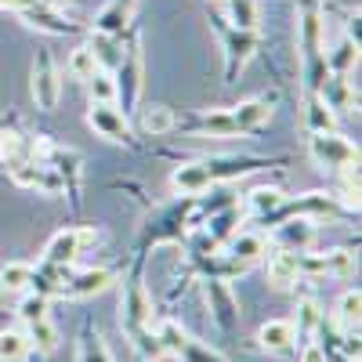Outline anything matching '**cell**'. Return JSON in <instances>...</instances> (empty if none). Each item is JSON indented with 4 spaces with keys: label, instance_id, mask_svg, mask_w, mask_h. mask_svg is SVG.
Returning <instances> with one entry per match:
<instances>
[{
    "label": "cell",
    "instance_id": "30bf717a",
    "mask_svg": "<svg viewBox=\"0 0 362 362\" xmlns=\"http://www.w3.org/2000/svg\"><path fill=\"white\" fill-rule=\"evenodd\" d=\"M312 239H315V228H312V218H290L283 225H276V243L279 250H308L312 247Z\"/></svg>",
    "mask_w": 362,
    "mask_h": 362
},
{
    "label": "cell",
    "instance_id": "f1b7e54d",
    "mask_svg": "<svg viewBox=\"0 0 362 362\" xmlns=\"http://www.w3.org/2000/svg\"><path fill=\"white\" fill-rule=\"evenodd\" d=\"M355 62H358V44H351V40H344L341 47H334L326 54V69H334L337 76H344Z\"/></svg>",
    "mask_w": 362,
    "mask_h": 362
},
{
    "label": "cell",
    "instance_id": "1f68e13d",
    "mask_svg": "<svg viewBox=\"0 0 362 362\" xmlns=\"http://www.w3.org/2000/svg\"><path fill=\"white\" fill-rule=\"evenodd\" d=\"M80 362H116L105 348V341L98 334H90V329H83V341H80Z\"/></svg>",
    "mask_w": 362,
    "mask_h": 362
},
{
    "label": "cell",
    "instance_id": "7402d4cb",
    "mask_svg": "<svg viewBox=\"0 0 362 362\" xmlns=\"http://www.w3.org/2000/svg\"><path fill=\"white\" fill-rule=\"evenodd\" d=\"M25 337H29V348H37V351H54L58 348V329H54L51 319L25 322Z\"/></svg>",
    "mask_w": 362,
    "mask_h": 362
},
{
    "label": "cell",
    "instance_id": "cb8c5ba5",
    "mask_svg": "<svg viewBox=\"0 0 362 362\" xmlns=\"http://www.w3.org/2000/svg\"><path fill=\"white\" fill-rule=\"evenodd\" d=\"M257 0H228V22L235 29H257Z\"/></svg>",
    "mask_w": 362,
    "mask_h": 362
},
{
    "label": "cell",
    "instance_id": "e575fe53",
    "mask_svg": "<svg viewBox=\"0 0 362 362\" xmlns=\"http://www.w3.org/2000/svg\"><path fill=\"white\" fill-rule=\"evenodd\" d=\"M300 362H329V358L319 341H308V344H300Z\"/></svg>",
    "mask_w": 362,
    "mask_h": 362
},
{
    "label": "cell",
    "instance_id": "3957f363",
    "mask_svg": "<svg viewBox=\"0 0 362 362\" xmlns=\"http://www.w3.org/2000/svg\"><path fill=\"white\" fill-rule=\"evenodd\" d=\"M109 286H112V272H109V268H83V272H73V276H66L54 297H66V300H83V297L105 293Z\"/></svg>",
    "mask_w": 362,
    "mask_h": 362
},
{
    "label": "cell",
    "instance_id": "52a82bcc",
    "mask_svg": "<svg viewBox=\"0 0 362 362\" xmlns=\"http://www.w3.org/2000/svg\"><path fill=\"white\" fill-rule=\"evenodd\" d=\"M206 300H210V312H214V322L221 329H232L239 322V300L225 279H206Z\"/></svg>",
    "mask_w": 362,
    "mask_h": 362
},
{
    "label": "cell",
    "instance_id": "5b68a950",
    "mask_svg": "<svg viewBox=\"0 0 362 362\" xmlns=\"http://www.w3.org/2000/svg\"><path fill=\"white\" fill-rule=\"evenodd\" d=\"M58 98H62V80H58L51 54L40 51L37 62H33V102L40 109H58Z\"/></svg>",
    "mask_w": 362,
    "mask_h": 362
},
{
    "label": "cell",
    "instance_id": "4316f807",
    "mask_svg": "<svg viewBox=\"0 0 362 362\" xmlns=\"http://www.w3.org/2000/svg\"><path fill=\"white\" fill-rule=\"evenodd\" d=\"M102 66H98V58H95V51L90 47H76L73 54H69V76L73 80H90Z\"/></svg>",
    "mask_w": 362,
    "mask_h": 362
},
{
    "label": "cell",
    "instance_id": "277c9868",
    "mask_svg": "<svg viewBox=\"0 0 362 362\" xmlns=\"http://www.w3.org/2000/svg\"><path fill=\"white\" fill-rule=\"evenodd\" d=\"M351 254L348 250H326V254H308V250H300V279H322V276H351Z\"/></svg>",
    "mask_w": 362,
    "mask_h": 362
},
{
    "label": "cell",
    "instance_id": "8fae6325",
    "mask_svg": "<svg viewBox=\"0 0 362 362\" xmlns=\"http://www.w3.org/2000/svg\"><path fill=\"white\" fill-rule=\"evenodd\" d=\"M214 181H210V170L206 163H185L170 174V189L181 192V196H203Z\"/></svg>",
    "mask_w": 362,
    "mask_h": 362
},
{
    "label": "cell",
    "instance_id": "4dcf8cb0",
    "mask_svg": "<svg viewBox=\"0 0 362 362\" xmlns=\"http://www.w3.org/2000/svg\"><path fill=\"white\" fill-rule=\"evenodd\" d=\"M210 170V181H228V177H243L254 170L250 160H214V163H206Z\"/></svg>",
    "mask_w": 362,
    "mask_h": 362
},
{
    "label": "cell",
    "instance_id": "ba28073f",
    "mask_svg": "<svg viewBox=\"0 0 362 362\" xmlns=\"http://www.w3.org/2000/svg\"><path fill=\"white\" fill-rule=\"evenodd\" d=\"M268 272V283L276 290H293L300 283V254L297 250H276L264 264Z\"/></svg>",
    "mask_w": 362,
    "mask_h": 362
},
{
    "label": "cell",
    "instance_id": "d4e9b609",
    "mask_svg": "<svg viewBox=\"0 0 362 362\" xmlns=\"http://www.w3.org/2000/svg\"><path fill=\"white\" fill-rule=\"evenodd\" d=\"M283 203H286V196H283L279 189H254V192H250V210H254V214H261L264 221L276 214Z\"/></svg>",
    "mask_w": 362,
    "mask_h": 362
},
{
    "label": "cell",
    "instance_id": "9c48e42d",
    "mask_svg": "<svg viewBox=\"0 0 362 362\" xmlns=\"http://www.w3.org/2000/svg\"><path fill=\"white\" fill-rule=\"evenodd\" d=\"M80 254H83V247H80V232H76V228H62V232H54V235H51V243L44 247V264L69 268Z\"/></svg>",
    "mask_w": 362,
    "mask_h": 362
},
{
    "label": "cell",
    "instance_id": "ffe728a7",
    "mask_svg": "<svg viewBox=\"0 0 362 362\" xmlns=\"http://www.w3.org/2000/svg\"><path fill=\"white\" fill-rule=\"evenodd\" d=\"M29 283H33V264L11 261V264L0 268V286H4L8 293H22V290H29Z\"/></svg>",
    "mask_w": 362,
    "mask_h": 362
},
{
    "label": "cell",
    "instance_id": "ac0fdd59",
    "mask_svg": "<svg viewBox=\"0 0 362 362\" xmlns=\"http://www.w3.org/2000/svg\"><path fill=\"white\" fill-rule=\"evenodd\" d=\"M0 160H4L8 170H11L25 160H33V145H29L25 138H18V134H11V131H4L0 134Z\"/></svg>",
    "mask_w": 362,
    "mask_h": 362
},
{
    "label": "cell",
    "instance_id": "7a4b0ae2",
    "mask_svg": "<svg viewBox=\"0 0 362 362\" xmlns=\"http://www.w3.org/2000/svg\"><path fill=\"white\" fill-rule=\"evenodd\" d=\"M308 153H312V160H315L319 167H334V170H344V167H355V163H358V148H355L348 138H341L337 131H319V134H312Z\"/></svg>",
    "mask_w": 362,
    "mask_h": 362
},
{
    "label": "cell",
    "instance_id": "8992f818",
    "mask_svg": "<svg viewBox=\"0 0 362 362\" xmlns=\"http://www.w3.org/2000/svg\"><path fill=\"white\" fill-rule=\"evenodd\" d=\"M87 124H90V131H98V134L109 138V141H131V124H127V116L119 112V109H112V105L90 102Z\"/></svg>",
    "mask_w": 362,
    "mask_h": 362
},
{
    "label": "cell",
    "instance_id": "4fadbf2b",
    "mask_svg": "<svg viewBox=\"0 0 362 362\" xmlns=\"http://www.w3.org/2000/svg\"><path fill=\"white\" fill-rule=\"evenodd\" d=\"M293 326V337H297V344H308V341H315L319 337V326H322V308L315 305L312 297H305L297 305V319L290 322Z\"/></svg>",
    "mask_w": 362,
    "mask_h": 362
},
{
    "label": "cell",
    "instance_id": "5bb4252c",
    "mask_svg": "<svg viewBox=\"0 0 362 362\" xmlns=\"http://www.w3.org/2000/svg\"><path fill=\"white\" fill-rule=\"evenodd\" d=\"M272 102H276V98H250V102H243V105L228 109L235 131H254V127H261L264 119L272 116Z\"/></svg>",
    "mask_w": 362,
    "mask_h": 362
},
{
    "label": "cell",
    "instance_id": "d6986e66",
    "mask_svg": "<svg viewBox=\"0 0 362 362\" xmlns=\"http://www.w3.org/2000/svg\"><path fill=\"white\" fill-rule=\"evenodd\" d=\"M29 351V337H25V329H0V362H22Z\"/></svg>",
    "mask_w": 362,
    "mask_h": 362
},
{
    "label": "cell",
    "instance_id": "2e32d148",
    "mask_svg": "<svg viewBox=\"0 0 362 362\" xmlns=\"http://www.w3.org/2000/svg\"><path fill=\"white\" fill-rule=\"evenodd\" d=\"M305 124L312 134L319 131H337V109H329L322 95H312L308 98V109H305Z\"/></svg>",
    "mask_w": 362,
    "mask_h": 362
},
{
    "label": "cell",
    "instance_id": "d590c367",
    "mask_svg": "<svg viewBox=\"0 0 362 362\" xmlns=\"http://www.w3.org/2000/svg\"><path fill=\"white\" fill-rule=\"evenodd\" d=\"M0 4H4V8H18V11H25V8H33L37 0H0Z\"/></svg>",
    "mask_w": 362,
    "mask_h": 362
},
{
    "label": "cell",
    "instance_id": "83f0119b",
    "mask_svg": "<svg viewBox=\"0 0 362 362\" xmlns=\"http://www.w3.org/2000/svg\"><path fill=\"white\" fill-rule=\"evenodd\" d=\"M116 87L124 90V102H127V105H131V102L138 98V87H141V58H138V51L131 54V62H127V69L119 73Z\"/></svg>",
    "mask_w": 362,
    "mask_h": 362
},
{
    "label": "cell",
    "instance_id": "603a6c76",
    "mask_svg": "<svg viewBox=\"0 0 362 362\" xmlns=\"http://www.w3.org/2000/svg\"><path fill=\"white\" fill-rule=\"evenodd\" d=\"M87 87H90V102H98V105H112V102H116V95H119L116 76H112V73H105V69H98L95 76H90V80H87Z\"/></svg>",
    "mask_w": 362,
    "mask_h": 362
},
{
    "label": "cell",
    "instance_id": "f546056e",
    "mask_svg": "<svg viewBox=\"0 0 362 362\" xmlns=\"http://www.w3.org/2000/svg\"><path fill=\"white\" fill-rule=\"evenodd\" d=\"M47 305H51V297H44V293H37V290H29V293L18 300V319H22V322L47 319Z\"/></svg>",
    "mask_w": 362,
    "mask_h": 362
},
{
    "label": "cell",
    "instance_id": "7c38bea8",
    "mask_svg": "<svg viewBox=\"0 0 362 362\" xmlns=\"http://www.w3.org/2000/svg\"><path fill=\"white\" fill-rule=\"evenodd\" d=\"M257 341H261V348L272 351V355H286V351L297 348V337H293L290 319H272V322H264V326L257 329Z\"/></svg>",
    "mask_w": 362,
    "mask_h": 362
},
{
    "label": "cell",
    "instance_id": "e0dca14e",
    "mask_svg": "<svg viewBox=\"0 0 362 362\" xmlns=\"http://www.w3.org/2000/svg\"><path fill=\"white\" fill-rule=\"evenodd\" d=\"M358 319H362V293L344 290L341 300H337V326L344 334H358Z\"/></svg>",
    "mask_w": 362,
    "mask_h": 362
},
{
    "label": "cell",
    "instance_id": "44dd1931",
    "mask_svg": "<svg viewBox=\"0 0 362 362\" xmlns=\"http://www.w3.org/2000/svg\"><path fill=\"white\" fill-rule=\"evenodd\" d=\"M138 127L145 134H167L174 127V112L167 105H145L141 116H138Z\"/></svg>",
    "mask_w": 362,
    "mask_h": 362
},
{
    "label": "cell",
    "instance_id": "d6a6232c",
    "mask_svg": "<svg viewBox=\"0 0 362 362\" xmlns=\"http://www.w3.org/2000/svg\"><path fill=\"white\" fill-rule=\"evenodd\" d=\"M177 358H181V362H228L225 355L210 351L206 344H199V341H192V337H185V344L177 348Z\"/></svg>",
    "mask_w": 362,
    "mask_h": 362
},
{
    "label": "cell",
    "instance_id": "484cf974",
    "mask_svg": "<svg viewBox=\"0 0 362 362\" xmlns=\"http://www.w3.org/2000/svg\"><path fill=\"white\" fill-rule=\"evenodd\" d=\"M254 44H257L254 29H235V33L228 37V62H232V69H235V62H239V66L247 62L250 51H254Z\"/></svg>",
    "mask_w": 362,
    "mask_h": 362
},
{
    "label": "cell",
    "instance_id": "9a60e30c",
    "mask_svg": "<svg viewBox=\"0 0 362 362\" xmlns=\"http://www.w3.org/2000/svg\"><path fill=\"white\" fill-rule=\"evenodd\" d=\"M264 254V235H257V232H239V235H232L228 239V257L235 261V264H254L257 257Z\"/></svg>",
    "mask_w": 362,
    "mask_h": 362
},
{
    "label": "cell",
    "instance_id": "836d02e7",
    "mask_svg": "<svg viewBox=\"0 0 362 362\" xmlns=\"http://www.w3.org/2000/svg\"><path fill=\"white\" fill-rule=\"evenodd\" d=\"M206 134H214V138H228V134H239L235 124H232V112L228 109H218V112H210L203 116V124H199Z\"/></svg>",
    "mask_w": 362,
    "mask_h": 362
},
{
    "label": "cell",
    "instance_id": "6da1fadb",
    "mask_svg": "<svg viewBox=\"0 0 362 362\" xmlns=\"http://www.w3.org/2000/svg\"><path fill=\"white\" fill-rule=\"evenodd\" d=\"M119 326L124 334H138V329H148L153 326V297H148L145 283L134 276L124 283V293H119Z\"/></svg>",
    "mask_w": 362,
    "mask_h": 362
}]
</instances>
